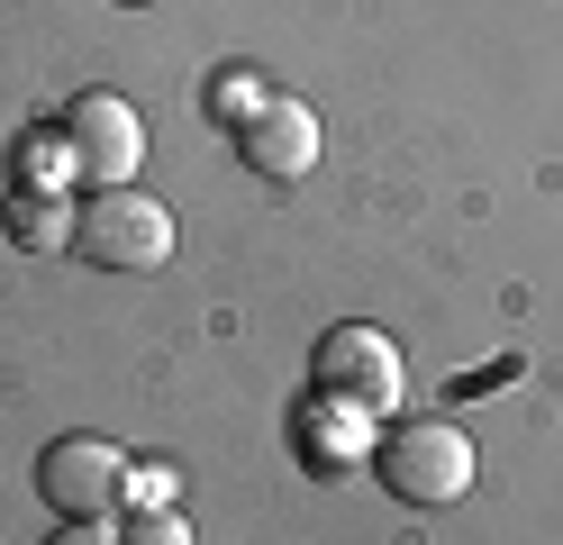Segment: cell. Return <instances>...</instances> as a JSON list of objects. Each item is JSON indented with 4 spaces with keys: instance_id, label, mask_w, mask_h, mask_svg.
<instances>
[{
    "instance_id": "obj_7",
    "label": "cell",
    "mask_w": 563,
    "mask_h": 545,
    "mask_svg": "<svg viewBox=\"0 0 563 545\" xmlns=\"http://www.w3.org/2000/svg\"><path fill=\"white\" fill-rule=\"evenodd\" d=\"M74 218H82V209H64L55 192H19V200H10V237H19L27 254H55V246H74Z\"/></svg>"
},
{
    "instance_id": "obj_4",
    "label": "cell",
    "mask_w": 563,
    "mask_h": 545,
    "mask_svg": "<svg viewBox=\"0 0 563 545\" xmlns=\"http://www.w3.org/2000/svg\"><path fill=\"white\" fill-rule=\"evenodd\" d=\"M37 491L55 500V519H110L128 509V455L110 436H55L37 455Z\"/></svg>"
},
{
    "instance_id": "obj_5",
    "label": "cell",
    "mask_w": 563,
    "mask_h": 545,
    "mask_svg": "<svg viewBox=\"0 0 563 545\" xmlns=\"http://www.w3.org/2000/svg\"><path fill=\"white\" fill-rule=\"evenodd\" d=\"M236 155H245V173H264V182H300L309 164H319V119H309L300 100H255L236 119Z\"/></svg>"
},
{
    "instance_id": "obj_10",
    "label": "cell",
    "mask_w": 563,
    "mask_h": 545,
    "mask_svg": "<svg viewBox=\"0 0 563 545\" xmlns=\"http://www.w3.org/2000/svg\"><path fill=\"white\" fill-rule=\"evenodd\" d=\"M46 545H119V536H110V527H100V519H64V527H55Z\"/></svg>"
},
{
    "instance_id": "obj_3",
    "label": "cell",
    "mask_w": 563,
    "mask_h": 545,
    "mask_svg": "<svg viewBox=\"0 0 563 545\" xmlns=\"http://www.w3.org/2000/svg\"><path fill=\"white\" fill-rule=\"evenodd\" d=\"M136 164H146V119L119 91L64 100V173H82L91 192H119V182H136Z\"/></svg>"
},
{
    "instance_id": "obj_2",
    "label": "cell",
    "mask_w": 563,
    "mask_h": 545,
    "mask_svg": "<svg viewBox=\"0 0 563 545\" xmlns=\"http://www.w3.org/2000/svg\"><path fill=\"white\" fill-rule=\"evenodd\" d=\"M74 246L91 254L100 273H164V264H173V209L146 200L136 182H119V192H91L82 218H74Z\"/></svg>"
},
{
    "instance_id": "obj_6",
    "label": "cell",
    "mask_w": 563,
    "mask_h": 545,
    "mask_svg": "<svg viewBox=\"0 0 563 545\" xmlns=\"http://www.w3.org/2000/svg\"><path fill=\"white\" fill-rule=\"evenodd\" d=\"M319 391L328 400H364V410H391L400 400V355L382 327H336L319 346Z\"/></svg>"
},
{
    "instance_id": "obj_8",
    "label": "cell",
    "mask_w": 563,
    "mask_h": 545,
    "mask_svg": "<svg viewBox=\"0 0 563 545\" xmlns=\"http://www.w3.org/2000/svg\"><path fill=\"white\" fill-rule=\"evenodd\" d=\"M119 545H191V527L173 519V509H136V519H128V536H119Z\"/></svg>"
},
{
    "instance_id": "obj_1",
    "label": "cell",
    "mask_w": 563,
    "mask_h": 545,
    "mask_svg": "<svg viewBox=\"0 0 563 545\" xmlns=\"http://www.w3.org/2000/svg\"><path fill=\"white\" fill-rule=\"evenodd\" d=\"M382 491L409 500V509H445V500H464L473 491V436L454 427V418H400L391 436H382Z\"/></svg>"
},
{
    "instance_id": "obj_9",
    "label": "cell",
    "mask_w": 563,
    "mask_h": 545,
    "mask_svg": "<svg viewBox=\"0 0 563 545\" xmlns=\"http://www.w3.org/2000/svg\"><path fill=\"white\" fill-rule=\"evenodd\" d=\"M164 500H173V472H164V464H146V472L128 482V509H164Z\"/></svg>"
}]
</instances>
